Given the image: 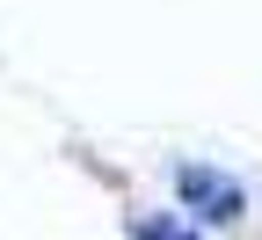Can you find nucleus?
I'll list each match as a JSON object with an SVG mask.
<instances>
[{"instance_id": "1", "label": "nucleus", "mask_w": 262, "mask_h": 240, "mask_svg": "<svg viewBox=\"0 0 262 240\" xmlns=\"http://www.w3.org/2000/svg\"><path fill=\"white\" fill-rule=\"evenodd\" d=\"M175 204L189 226H241L248 219V189L219 167H175Z\"/></svg>"}, {"instance_id": "2", "label": "nucleus", "mask_w": 262, "mask_h": 240, "mask_svg": "<svg viewBox=\"0 0 262 240\" xmlns=\"http://www.w3.org/2000/svg\"><path fill=\"white\" fill-rule=\"evenodd\" d=\"M131 240H204L189 219H168V211H146V219H131Z\"/></svg>"}]
</instances>
